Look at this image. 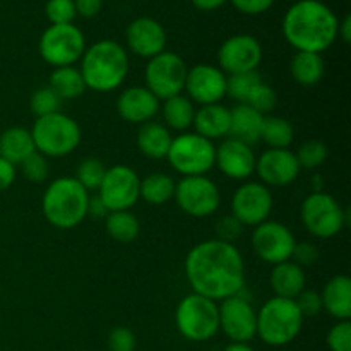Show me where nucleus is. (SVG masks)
Instances as JSON below:
<instances>
[{
    "label": "nucleus",
    "instance_id": "5701e85b",
    "mask_svg": "<svg viewBox=\"0 0 351 351\" xmlns=\"http://www.w3.org/2000/svg\"><path fill=\"white\" fill-rule=\"evenodd\" d=\"M322 308L338 321L351 317V280L345 274L332 276L321 291Z\"/></svg>",
    "mask_w": 351,
    "mask_h": 351
},
{
    "label": "nucleus",
    "instance_id": "4c0bfd02",
    "mask_svg": "<svg viewBox=\"0 0 351 351\" xmlns=\"http://www.w3.org/2000/svg\"><path fill=\"white\" fill-rule=\"evenodd\" d=\"M297 161L300 168L305 170H315L328 160V146L321 141H307L302 144L297 151Z\"/></svg>",
    "mask_w": 351,
    "mask_h": 351
},
{
    "label": "nucleus",
    "instance_id": "5fc2aeb1",
    "mask_svg": "<svg viewBox=\"0 0 351 351\" xmlns=\"http://www.w3.org/2000/svg\"><path fill=\"white\" fill-rule=\"evenodd\" d=\"M225 351H254V348L249 343H232L230 346H226Z\"/></svg>",
    "mask_w": 351,
    "mask_h": 351
},
{
    "label": "nucleus",
    "instance_id": "6ab92c4d",
    "mask_svg": "<svg viewBox=\"0 0 351 351\" xmlns=\"http://www.w3.org/2000/svg\"><path fill=\"white\" fill-rule=\"evenodd\" d=\"M300 170L297 156L290 149H267L256 161L261 184L266 187H285L293 184Z\"/></svg>",
    "mask_w": 351,
    "mask_h": 351
},
{
    "label": "nucleus",
    "instance_id": "bb28decb",
    "mask_svg": "<svg viewBox=\"0 0 351 351\" xmlns=\"http://www.w3.org/2000/svg\"><path fill=\"white\" fill-rule=\"evenodd\" d=\"M171 141L173 137H171L170 129L165 123L153 122V120L143 123L137 132V147L144 156L151 158V160L167 158Z\"/></svg>",
    "mask_w": 351,
    "mask_h": 351
},
{
    "label": "nucleus",
    "instance_id": "aec40b11",
    "mask_svg": "<svg viewBox=\"0 0 351 351\" xmlns=\"http://www.w3.org/2000/svg\"><path fill=\"white\" fill-rule=\"evenodd\" d=\"M256 153L252 146L237 141L233 137H226L216 147L215 165L223 175L232 180H247L256 171Z\"/></svg>",
    "mask_w": 351,
    "mask_h": 351
},
{
    "label": "nucleus",
    "instance_id": "37998d69",
    "mask_svg": "<svg viewBox=\"0 0 351 351\" xmlns=\"http://www.w3.org/2000/svg\"><path fill=\"white\" fill-rule=\"evenodd\" d=\"M295 304H297L300 314L305 317H315V315L321 314L322 311V300L321 293L314 290H304L297 298H295Z\"/></svg>",
    "mask_w": 351,
    "mask_h": 351
},
{
    "label": "nucleus",
    "instance_id": "c756f323",
    "mask_svg": "<svg viewBox=\"0 0 351 351\" xmlns=\"http://www.w3.org/2000/svg\"><path fill=\"white\" fill-rule=\"evenodd\" d=\"M161 112H163L165 125L168 129L184 132V130H187L194 123V103L185 95H177L173 98L165 99V105L161 108Z\"/></svg>",
    "mask_w": 351,
    "mask_h": 351
},
{
    "label": "nucleus",
    "instance_id": "20e7f679",
    "mask_svg": "<svg viewBox=\"0 0 351 351\" xmlns=\"http://www.w3.org/2000/svg\"><path fill=\"white\" fill-rule=\"evenodd\" d=\"M89 192L74 177H60L51 182L41 199L43 216L60 230L75 228L88 218Z\"/></svg>",
    "mask_w": 351,
    "mask_h": 351
},
{
    "label": "nucleus",
    "instance_id": "2f4dec72",
    "mask_svg": "<svg viewBox=\"0 0 351 351\" xmlns=\"http://www.w3.org/2000/svg\"><path fill=\"white\" fill-rule=\"evenodd\" d=\"M50 86L55 95L64 99H75L84 95L86 84L79 69L74 65L71 67H57L50 74Z\"/></svg>",
    "mask_w": 351,
    "mask_h": 351
},
{
    "label": "nucleus",
    "instance_id": "8fccbe9b",
    "mask_svg": "<svg viewBox=\"0 0 351 351\" xmlns=\"http://www.w3.org/2000/svg\"><path fill=\"white\" fill-rule=\"evenodd\" d=\"M16 180V167L0 158V192L7 191Z\"/></svg>",
    "mask_w": 351,
    "mask_h": 351
},
{
    "label": "nucleus",
    "instance_id": "423d86ee",
    "mask_svg": "<svg viewBox=\"0 0 351 351\" xmlns=\"http://www.w3.org/2000/svg\"><path fill=\"white\" fill-rule=\"evenodd\" d=\"M29 132L34 149L47 158L67 156L74 153L81 143L79 123L62 112L36 119Z\"/></svg>",
    "mask_w": 351,
    "mask_h": 351
},
{
    "label": "nucleus",
    "instance_id": "412c9836",
    "mask_svg": "<svg viewBox=\"0 0 351 351\" xmlns=\"http://www.w3.org/2000/svg\"><path fill=\"white\" fill-rule=\"evenodd\" d=\"M127 47L134 55L143 58H153L165 51L167 33L165 27L153 17H137L127 27Z\"/></svg>",
    "mask_w": 351,
    "mask_h": 351
},
{
    "label": "nucleus",
    "instance_id": "0eeeda50",
    "mask_svg": "<svg viewBox=\"0 0 351 351\" xmlns=\"http://www.w3.org/2000/svg\"><path fill=\"white\" fill-rule=\"evenodd\" d=\"M175 324L178 332L189 341H209L219 331L218 304L202 295H187L177 305Z\"/></svg>",
    "mask_w": 351,
    "mask_h": 351
},
{
    "label": "nucleus",
    "instance_id": "4be33fe9",
    "mask_svg": "<svg viewBox=\"0 0 351 351\" xmlns=\"http://www.w3.org/2000/svg\"><path fill=\"white\" fill-rule=\"evenodd\" d=\"M117 112L125 122L143 125L151 122L160 112V99L146 86H134L120 93L117 99Z\"/></svg>",
    "mask_w": 351,
    "mask_h": 351
},
{
    "label": "nucleus",
    "instance_id": "09e8293b",
    "mask_svg": "<svg viewBox=\"0 0 351 351\" xmlns=\"http://www.w3.org/2000/svg\"><path fill=\"white\" fill-rule=\"evenodd\" d=\"M75 14L82 17H95L101 10L103 0H74Z\"/></svg>",
    "mask_w": 351,
    "mask_h": 351
},
{
    "label": "nucleus",
    "instance_id": "a18cd8bd",
    "mask_svg": "<svg viewBox=\"0 0 351 351\" xmlns=\"http://www.w3.org/2000/svg\"><path fill=\"white\" fill-rule=\"evenodd\" d=\"M243 226L237 221L233 216H223L218 223H216V232H218V240L232 243L233 240L239 239L242 235Z\"/></svg>",
    "mask_w": 351,
    "mask_h": 351
},
{
    "label": "nucleus",
    "instance_id": "603ef678",
    "mask_svg": "<svg viewBox=\"0 0 351 351\" xmlns=\"http://www.w3.org/2000/svg\"><path fill=\"white\" fill-rule=\"evenodd\" d=\"M225 2L226 0H192V3H194L195 9L206 10V12L219 9L221 5H225Z\"/></svg>",
    "mask_w": 351,
    "mask_h": 351
},
{
    "label": "nucleus",
    "instance_id": "2eb2a0df",
    "mask_svg": "<svg viewBox=\"0 0 351 351\" xmlns=\"http://www.w3.org/2000/svg\"><path fill=\"white\" fill-rule=\"evenodd\" d=\"M297 240L291 230L278 221H264L252 233V249L263 263L276 264L291 259Z\"/></svg>",
    "mask_w": 351,
    "mask_h": 351
},
{
    "label": "nucleus",
    "instance_id": "f257e3e1",
    "mask_svg": "<svg viewBox=\"0 0 351 351\" xmlns=\"http://www.w3.org/2000/svg\"><path fill=\"white\" fill-rule=\"evenodd\" d=\"M185 278L192 293L225 300L245 287V263L233 243L213 239L192 247L185 259Z\"/></svg>",
    "mask_w": 351,
    "mask_h": 351
},
{
    "label": "nucleus",
    "instance_id": "c9c22d12",
    "mask_svg": "<svg viewBox=\"0 0 351 351\" xmlns=\"http://www.w3.org/2000/svg\"><path fill=\"white\" fill-rule=\"evenodd\" d=\"M261 75L256 72H245V74L226 75V95L239 103H245L250 91L257 82H261Z\"/></svg>",
    "mask_w": 351,
    "mask_h": 351
},
{
    "label": "nucleus",
    "instance_id": "cd10ccee",
    "mask_svg": "<svg viewBox=\"0 0 351 351\" xmlns=\"http://www.w3.org/2000/svg\"><path fill=\"white\" fill-rule=\"evenodd\" d=\"M34 143L31 132L23 127H10L0 134V158L9 163L21 165L31 153H34Z\"/></svg>",
    "mask_w": 351,
    "mask_h": 351
},
{
    "label": "nucleus",
    "instance_id": "864d4df0",
    "mask_svg": "<svg viewBox=\"0 0 351 351\" xmlns=\"http://www.w3.org/2000/svg\"><path fill=\"white\" fill-rule=\"evenodd\" d=\"M338 36H341V40L345 43H350L351 41V17L345 16L343 23L338 24Z\"/></svg>",
    "mask_w": 351,
    "mask_h": 351
},
{
    "label": "nucleus",
    "instance_id": "a19ab883",
    "mask_svg": "<svg viewBox=\"0 0 351 351\" xmlns=\"http://www.w3.org/2000/svg\"><path fill=\"white\" fill-rule=\"evenodd\" d=\"M45 12L51 24H72L74 17L77 16L74 0H48Z\"/></svg>",
    "mask_w": 351,
    "mask_h": 351
},
{
    "label": "nucleus",
    "instance_id": "1a4fd4ad",
    "mask_svg": "<svg viewBox=\"0 0 351 351\" xmlns=\"http://www.w3.org/2000/svg\"><path fill=\"white\" fill-rule=\"evenodd\" d=\"M302 223L315 239H332L346 225V211L332 195L315 191L302 202Z\"/></svg>",
    "mask_w": 351,
    "mask_h": 351
},
{
    "label": "nucleus",
    "instance_id": "b1692460",
    "mask_svg": "<svg viewBox=\"0 0 351 351\" xmlns=\"http://www.w3.org/2000/svg\"><path fill=\"white\" fill-rule=\"evenodd\" d=\"M195 134L208 141L225 139L230 134V110L221 103L215 105H204L195 110L194 115Z\"/></svg>",
    "mask_w": 351,
    "mask_h": 351
},
{
    "label": "nucleus",
    "instance_id": "c03bdc74",
    "mask_svg": "<svg viewBox=\"0 0 351 351\" xmlns=\"http://www.w3.org/2000/svg\"><path fill=\"white\" fill-rule=\"evenodd\" d=\"M110 351H136V336L127 328H113L108 335Z\"/></svg>",
    "mask_w": 351,
    "mask_h": 351
},
{
    "label": "nucleus",
    "instance_id": "f704fd0d",
    "mask_svg": "<svg viewBox=\"0 0 351 351\" xmlns=\"http://www.w3.org/2000/svg\"><path fill=\"white\" fill-rule=\"evenodd\" d=\"M105 173L106 168L101 160H98V158H86V160H82L81 163H79L74 178L77 180V184L81 185L82 189L91 192L98 191Z\"/></svg>",
    "mask_w": 351,
    "mask_h": 351
},
{
    "label": "nucleus",
    "instance_id": "f8f14e48",
    "mask_svg": "<svg viewBox=\"0 0 351 351\" xmlns=\"http://www.w3.org/2000/svg\"><path fill=\"white\" fill-rule=\"evenodd\" d=\"M173 199L178 208L192 218H208L215 215L221 202L218 185L206 175L182 178L175 184Z\"/></svg>",
    "mask_w": 351,
    "mask_h": 351
},
{
    "label": "nucleus",
    "instance_id": "9d476101",
    "mask_svg": "<svg viewBox=\"0 0 351 351\" xmlns=\"http://www.w3.org/2000/svg\"><path fill=\"white\" fill-rule=\"evenodd\" d=\"M40 55L47 64L71 67L81 60L86 50L84 34L74 24H51L40 38Z\"/></svg>",
    "mask_w": 351,
    "mask_h": 351
},
{
    "label": "nucleus",
    "instance_id": "39448f33",
    "mask_svg": "<svg viewBox=\"0 0 351 351\" xmlns=\"http://www.w3.org/2000/svg\"><path fill=\"white\" fill-rule=\"evenodd\" d=\"M304 315L295 300L273 297L257 312V336L269 346L290 345L300 335Z\"/></svg>",
    "mask_w": 351,
    "mask_h": 351
},
{
    "label": "nucleus",
    "instance_id": "3c124183",
    "mask_svg": "<svg viewBox=\"0 0 351 351\" xmlns=\"http://www.w3.org/2000/svg\"><path fill=\"white\" fill-rule=\"evenodd\" d=\"M91 215L93 218H105L108 215L106 208L103 206V202L99 201L98 195L96 197H89V206H88V216Z\"/></svg>",
    "mask_w": 351,
    "mask_h": 351
},
{
    "label": "nucleus",
    "instance_id": "393cba45",
    "mask_svg": "<svg viewBox=\"0 0 351 351\" xmlns=\"http://www.w3.org/2000/svg\"><path fill=\"white\" fill-rule=\"evenodd\" d=\"M269 283L274 291V297L295 300L305 290L307 278H305L304 267L295 264L293 261H287V263L273 266Z\"/></svg>",
    "mask_w": 351,
    "mask_h": 351
},
{
    "label": "nucleus",
    "instance_id": "dca6fc26",
    "mask_svg": "<svg viewBox=\"0 0 351 351\" xmlns=\"http://www.w3.org/2000/svg\"><path fill=\"white\" fill-rule=\"evenodd\" d=\"M219 331L233 343H249L257 336V312L240 295L225 298L218 305Z\"/></svg>",
    "mask_w": 351,
    "mask_h": 351
},
{
    "label": "nucleus",
    "instance_id": "79ce46f5",
    "mask_svg": "<svg viewBox=\"0 0 351 351\" xmlns=\"http://www.w3.org/2000/svg\"><path fill=\"white\" fill-rule=\"evenodd\" d=\"M328 346L331 351H351V322L338 321L328 332Z\"/></svg>",
    "mask_w": 351,
    "mask_h": 351
},
{
    "label": "nucleus",
    "instance_id": "473e14b6",
    "mask_svg": "<svg viewBox=\"0 0 351 351\" xmlns=\"http://www.w3.org/2000/svg\"><path fill=\"white\" fill-rule=\"evenodd\" d=\"M293 125L283 117L266 115L261 125V141L269 146V149H288L293 143Z\"/></svg>",
    "mask_w": 351,
    "mask_h": 351
},
{
    "label": "nucleus",
    "instance_id": "7c9ffc66",
    "mask_svg": "<svg viewBox=\"0 0 351 351\" xmlns=\"http://www.w3.org/2000/svg\"><path fill=\"white\" fill-rule=\"evenodd\" d=\"M175 195V182L167 173H151L141 180L139 199L151 206H163Z\"/></svg>",
    "mask_w": 351,
    "mask_h": 351
},
{
    "label": "nucleus",
    "instance_id": "4468645a",
    "mask_svg": "<svg viewBox=\"0 0 351 351\" xmlns=\"http://www.w3.org/2000/svg\"><path fill=\"white\" fill-rule=\"evenodd\" d=\"M273 211V194L261 182H245L232 197V216L242 226H254L269 219Z\"/></svg>",
    "mask_w": 351,
    "mask_h": 351
},
{
    "label": "nucleus",
    "instance_id": "9b49d317",
    "mask_svg": "<svg viewBox=\"0 0 351 351\" xmlns=\"http://www.w3.org/2000/svg\"><path fill=\"white\" fill-rule=\"evenodd\" d=\"M187 65L180 55L173 51H161L156 57L149 58L146 65V88L158 99H168L182 95L187 79Z\"/></svg>",
    "mask_w": 351,
    "mask_h": 351
},
{
    "label": "nucleus",
    "instance_id": "e433bc0d",
    "mask_svg": "<svg viewBox=\"0 0 351 351\" xmlns=\"http://www.w3.org/2000/svg\"><path fill=\"white\" fill-rule=\"evenodd\" d=\"M60 105L62 99L55 95L50 86L36 89L29 98V108L33 115H36V119L60 112Z\"/></svg>",
    "mask_w": 351,
    "mask_h": 351
},
{
    "label": "nucleus",
    "instance_id": "a211bd4d",
    "mask_svg": "<svg viewBox=\"0 0 351 351\" xmlns=\"http://www.w3.org/2000/svg\"><path fill=\"white\" fill-rule=\"evenodd\" d=\"M187 98L201 106L215 105L226 96V74L211 64H197L187 71Z\"/></svg>",
    "mask_w": 351,
    "mask_h": 351
},
{
    "label": "nucleus",
    "instance_id": "49530a36",
    "mask_svg": "<svg viewBox=\"0 0 351 351\" xmlns=\"http://www.w3.org/2000/svg\"><path fill=\"white\" fill-rule=\"evenodd\" d=\"M317 259H319L317 247L312 245L311 242H300L295 245L290 261H293L295 264L304 267V266H312V264L317 263Z\"/></svg>",
    "mask_w": 351,
    "mask_h": 351
},
{
    "label": "nucleus",
    "instance_id": "58836bf2",
    "mask_svg": "<svg viewBox=\"0 0 351 351\" xmlns=\"http://www.w3.org/2000/svg\"><path fill=\"white\" fill-rule=\"evenodd\" d=\"M278 96L271 86H267L266 82H257L254 86V89L250 91L249 98H247L245 105H249L250 108H254L256 112H259L261 115H269L274 108H276Z\"/></svg>",
    "mask_w": 351,
    "mask_h": 351
},
{
    "label": "nucleus",
    "instance_id": "de8ad7c7",
    "mask_svg": "<svg viewBox=\"0 0 351 351\" xmlns=\"http://www.w3.org/2000/svg\"><path fill=\"white\" fill-rule=\"evenodd\" d=\"M232 3L237 10H240V12L249 14V16H256V14H263L266 12L267 9H271L274 0H232Z\"/></svg>",
    "mask_w": 351,
    "mask_h": 351
},
{
    "label": "nucleus",
    "instance_id": "f3484780",
    "mask_svg": "<svg viewBox=\"0 0 351 351\" xmlns=\"http://www.w3.org/2000/svg\"><path fill=\"white\" fill-rule=\"evenodd\" d=\"M263 60V47L250 34H235L223 41L218 51L219 69L226 75L256 72Z\"/></svg>",
    "mask_w": 351,
    "mask_h": 351
},
{
    "label": "nucleus",
    "instance_id": "7ed1b4c3",
    "mask_svg": "<svg viewBox=\"0 0 351 351\" xmlns=\"http://www.w3.org/2000/svg\"><path fill=\"white\" fill-rule=\"evenodd\" d=\"M81 72L86 89L108 93L119 88L129 74V55L113 40L96 41L81 57Z\"/></svg>",
    "mask_w": 351,
    "mask_h": 351
},
{
    "label": "nucleus",
    "instance_id": "6e6552de",
    "mask_svg": "<svg viewBox=\"0 0 351 351\" xmlns=\"http://www.w3.org/2000/svg\"><path fill=\"white\" fill-rule=\"evenodd\" d=\"M216 147L211 141L195 132L173 137L167 160L177 173L184 177H201L215 167Z\"/></svg>",
    "mask_w": 351,
    "mask_h": 351
},
{
    "label": "nucleus",
    "instance_id": "72a5a7b5",
    "mask_svg": "<svg viewBox=\"0 0 351 351\" xmlns=\"http://www.w3.org/2000/svg\"><path fill=\"white\" fill-rule=\"evenodd\" d=\"M105 228L110 239L119 243H130L139 237L141 225L130 211H112L105 216Z\"/></svg>",
    "mask_w": 351,
    "mask_h": 351
},
{
    "label": "nucleus",
    "instance_id": "a878e982",
    "mask_svg": "<svg viewBox=\"0 0 351 351\" xmlns=\"http://www.w3.org/2000/svg\"><path fill=\"white\" fill-rule=\"evenodd\" d=\"M264 115L250 108L245 103H239L230 110V134L237 141L254 146L261 141V125H263Z\"/></svg>",
    "mask_w": 351,
    "mask_h": 351
},
{
    "label": "nucleus",
    "instance_id": "f03ea898",
    "mask_svg": "<svg viewBox=\"0 0 351 351\" xmlns=\"http://www.w3.org/2000/svg\"><path fill=\"white\" fill-rule=\"evenodd\" d=\"M338 17L321 0H298L285 14L283 34L297 51L322 53L338 38Z\"/></svg>",
    "mask_w": 351,
    "mask_h": 351
},
{
    "label": "nucleus",
    "instance_id": "ddd939ff",
    "mask_svg": "<svg viewBox=\"0 0 351 351\" xmlns=\"http://www.w3.org/2000/svg\"><path fill=\"white\" fill-rule=\"evenodd\" d=\"M141 178L127 165H115L106 168L101 185L98 189V199L103 202L106 211H130L139 201Z\"/></svg>",
    "mask_w": 351,
    "mask_h": 351
},
{
    "label": "nucleus",
    "instance_id": "c85d7f7f",
    "mask_svg": "<svg viewBox=\"0 0 351 351\" xmlns=\"http://www.w3.org/2000/svg\"><path fill=\"white\" fill-rule=\"evenodd\" d=\"M290 72L295 82L300 86L319 84L324 77L326 64L321 53H312V51H297L290 62Z\"/></svg>",
    "mask_w": 351,
    "mask_h": 351
},
{
    "label": "nucleus",
    "instance_id": "ea45409f",
    "mask_svg": "<svg viewBox=\"0 0 351 351\" xmlns=\"http://www.w3.org/2000/svg\"><path fill=\"white\" fill-rule=\"evenodd\" d=\"M21 168H23V175L29 182H34V184H41L48 178L50 175V163H48V158L43 156L41 153L34 151L31 153L26 160L21 163Z\"/></svg>",
    "mask_w": 351,
    "mask_h": 351
}]
</instances>
